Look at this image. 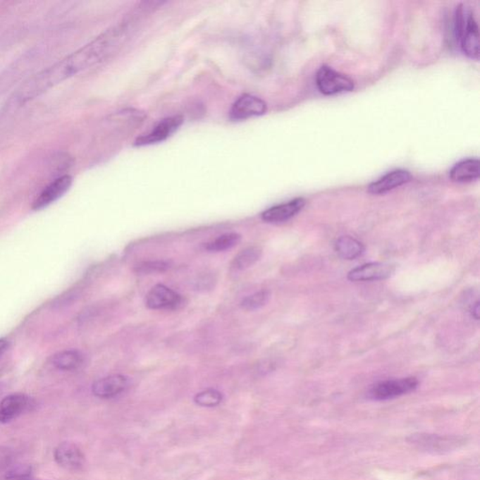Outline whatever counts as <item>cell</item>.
I'll use <instances>...</instances> for the list:
<instances>
[{"mask_svg": "<svg viewBox=\"0 0 480 480\" xmlns=\"http://www.w3.org/2000/svg\"><path fill=\"white\" fill-rule=\"evenodd\" d=\"M223 400V395L217 389L209 388L195 395V402L202 407H215Z\"/></svg>", "mask_w": 480, "mask_h": 480, "instance_id": "obj_22", "label": "cell"}, {"mask_svg": "<svg viewBox=\"0 0 480 480\" xmlns=\"http://www.w3.org/2000/svg\"><path fill=\"white\" fill-rule=\"evenodd\" d=\"M395 268L388 263H369L349 272L348 279L352 282H370L388 279L394 274Z\"/></svg>", "mask_w": 480, "mask_h": 480, "instance_id": "obj_11", "label": "cell"}, {"mask_svg": "<svg viewBox=\"0 0 480 480\" xmlns=\"http://www.w3.org/2000/svg\"><path fill=\"white\" fill-rule=\"evenodd\" d=\"M183 123V118L181 116H173L164 118L149 133L136 139L135 144L137 147H144L161 143L171 137L180 129Z\"/></svg>", "mask_w": 480, "mask_h": 480, "instance_id": "obj_6", "label": "cell"}, {"mask_svg": "<svg viewBox=\"0 0 480 480\" xmlns=\"http://www.w3.org/2000/svg\"><path fill=\"white\" fill-rule=\"evenodd\" d=\"M411 178L410 173L406 171V170H393V171L386 173L383 177L371 183L368 191L371 195H384V193L408 183Z\"/></svg>", "mask_w": 480, "mask_h": 480, "instance_id": "obj_14", "label": "cell"}, {"mask_svg": "<svg viewBox=\"0 0 480 480\" xmlns=\"http://www.w3.org/2000/svg\"><path fill=\"white\" fill-rule=\"evenodd\" d=\"M8 340L6 339H0V355L3 353L6 350V348L8 347Z\"/></svg>", "mask_w": 480, "mask_h": 480, "instance_id": "obj_26", "label": "cell"}, {"mask_svg": "<svg viewBox=\"0 0 480 480\" xmlns=\"http://www.w3.org/2000/svg\"><path fill=\"white\" fill-rule=\"evenodd\" d=\"M306 201L304 198H295L291 201L277 204L265 210L261 214V218L264 221L269 223H283L295 217L298 212L302 210L305 206Z\"/></svg>", "mask_w": 480, "mask_h": 480, "instance_id": "obj_12", "label": "cell"}, {"mask_svg": "<svg viewBox=\"0 0 480 480\" xmlns=\"http://www.w3.org/2000/svg\"><path fill=\"white\" fill-rule=\"evenodd\" d=\"M335 249H336L339 257L345 260L356 259L364 252V247H363L362 243L353 238L348 237V235L340 238L337 240Z\"/></svg>", "mask_w": 480, "mask_h": 480, "instance_id": "obj_19", "label": "cell"}, {"mask_svg": "<svg viewBox=\"0 0 480 480\" xmlns=\"http://www.w3.org/2000/svg\"><path fill=\"white\" fill-rule=\"evenodd\" d=\"M480 163L479 159H467L456 164L450 170L451 180L459 183H472L479 180Z\"/></svg>", "mask_w": 480, "mask_h": 480, "instance_id": "obj_16", "label": "cell"}, {"mask_svg": "<svg viewBox=\"0 0 480 480\" xmlns=\"http://www.w3.org/2000/svg\"><path fill=\"white\" fill-rule=\"evenodd\" d=\"M5 480H37L31 476L30 470H16L8 472Z\"/></svg>", "mask_w": 480, "mask_h": 480, "instance_id": "obj_24", "label": "cell"}, {"mask_svg": "<svg viewBox=\"0 0 480 480\" xmlns=\"http://www.w3.org/2000/svg\"><path fill=\"white\" fill-rule=\"evenodd\" d=\"M54 456L59 467L73 471V472L83 469L86 464V458H85L83 451L73 443H61L56 448Z\"/></svg>", "mask_w": 480, "mask_h": 480, "instance_id": "obj_8", "label": "cell"}, {"mask_svg": "<svg viewBox=\"0 0 480 480\" xmlns=\"http://www.w3.org/2000/svg\"><path fill=\"white\" fill-rule=\"evenodd\" d=\"M170 268H171V263L168 261H147V262L138 264L135 268V271L136 273L144 275L161 273V272L168 271Z\"/></svg>", "mask_w": 480, "mask_h": 480, "instance_id": "obj_23", "label": "cell"}, {"mask_svg": "<svg viewBox=\"0 0 480 480\" xmlns=\"http://www.w3.org/2000/svg\"><path fill=\"white\" fill-rule=\"evenodd\" d=\"M419 386V380L414 377L407 379L388 380L374 385L368 392L369 399L374 400H386L395 399L414 391Z\"/></svg>", "mask_w": 480, "mask_h": 480, "instance_id": "obj_4", "label": "cell"}, {"mask_svg": "<svg viewBox=\"0 0 480 480\" xmlns=\"http://www.w3.org/2000/svg\"><path fill=\"white\" fill-rule=\"evenodd\" d=\"M240 234L238 233H227V234H223L220 235V237L216 238V240L207 242L204 245V249L207 252H220L227 251L234 248L237 246L238 243L241 241Z\"/></svg>", "mask_w": 480, "mask_h": 480, "instance_id": "obj_20", "label": "cell"}, {"mask_svg": "<svg viewBox=\"0 0 480 480\" xmlns=\"http://www.w3.org/2000/svg\"><path fill=\"white\" fill-rule=\"evenodd\" d=\"M472 314L473 316L476 318V320H479V302H476L475 304V307H473L472 309Z\"/></svg>", "mask_w": 480, "mask_h": 480, "instance_id": "obj_25", "label": "cell"}, {"mask_svg": "<svg viewBox=\"0 0 480 480\" xmlns=\"http://www.w3.org/2000/svg\"><path fill=\"white\" fill-rule=\"evenodd\" d=\"M271 300V292L269 290H261L243 298L240 302V307L245 311H257L262 308Z\"/></svg>", "mask_w": 480, "mask_h": 480, "instance_id": "obj_21", "label": "cell"}, {"mask_svg": "<svg viewBox=\"0 0 480 480\" xmlns=\"http://www.w3.org/2000/svg\"><path fill=\"white\" fill-rule=\"evenodd\" d=\"M262 249L258 246H250L235 255L231 264L233 269L237 271H246L260 260Z\"/></svg>", "mask_w": 480, "mask_h": 480, "instance_id": "obj_18", "label": "cell"}, {"mask_svg": "<svg viewBox=\"0 0 480 480\" xmlns=\"http://www.w3.org/2000/svg\"><path fill=\"white\" fill-rule=\"evenodd\" d=\"M317 89L324 95L350 92L355 89L353 80L328 66H322L315 76Z\"/></svg>", "mask_w": 480, "mask_h": 480, "instance_id": "obj_3", "label": "cell"}, {"mask_svg": "<svg viewBox=\"0 0 480 480\" xmlns=\"http://www.w3.org/2000/svg\"><path fill=\"white\" fill-rule=\"evenodd\" d=\"M135 23V19L126 20L113 25L75 52L31 76L14 92L10 106L17 107L27 104L68 79L110 58L132 36Z\"/></svg>", "mask_w": 480, "mask_h": 480, "instance_id": "obj_1", "label": "cell"}, {"mask_svg": "<svg viewBox=\"0 0 480 480\" xmlns=\"http://www.w3.org/2000/svg\"><path fill=\"white\" fill-rule=\"evenodd\" d=\"M73 185V178L69 175H64L62 177L56 178L49 185L45 187L42 192L39 193L38 197L33 202L32 209L34 210H41L45 209L54 202L58 201L59 198L65 195Z\"/></svg>", "mask_w": 480, "mask_h": 480, "instance_id": "obj_9", "label": "cell"}, {"mask_svg": "<svg viewBox=\"0 0 480 480\" xmlns=\"http://www.w3.org/2000/svg\"><path fill=\"white\" fill-rule=\"evenodd\" d=\"M30 400L24 394H11L0 402V422L16 419L30 407Z\"/></svg>", "mask_w": 480, "mask_h": 480, "instance_id": "obj_15", "label": "cell"}, {"mask_svg": "<svg viewBox=\"0 0 480 480\" xmlns=\"http://www.w3.org/2000/svg\"><path fill=\"white\" fill-rule=\"evenodd\" d=\"M53 365L59 370L75 371L84 363V357L80 352L67 350L59 352L52 357Z\"/></svg>", "mask_w": 480, "mask_h": 480, "instance_id": "obj_17", "label": "cell"}, {"mask_svg": "<svg viewBox=\"0 0 480 480\" xmlns=\"http://www.w3.org/2000/svg\"><path fill=\"white\" fill-rule=\"evenodd\" d=\"M268 106L262 99L251 94L240 97L233 104L230 111V118L233 121H243L254 116L265 115Z\"/></svg>", "mask_w": 480, "mask_h": 480, "instance_id": "obj_7", "label": "cell"}, {"mask_svg": "<svg viewBox=\"0 0 480 480\" xmlns=\"http://www.w3.org/2000/svg\"><path fill=\"white\" fill-rule=\"evenodd\" d=\"M455 30L462 52L468 58H479V31L475 16L469 8L459 6L456 11Z\"/></svg>", "mask_w": 480, "mask_h": 480, "instance_id": "obj_2", "label": "cell"}, {"mask_svg": "<svg viewBox=\"0 0 480 480\" xmlns=\"http://www.w3.org/2000/svg\"><path fill=\"white\" fill-rule=\"evenodd\" d=\"M181 302V295L164 285H155L146 295V305L152 309H175Z\"/></svg>", "mask_w": 480, "mask_h": 480, "instance_id": "obj_10", "label": "cell"}, {"mask_svg": "<svg viewBox=\"0 0 480 480\" xmlns=\"http://www.w3.org/2000/svg\"><path fill=\"white\" fill-rule=\"evenodd\" d=\"M410 442L420 450L433 453H448L464 443L460 437L440 436L436 434H414Z\"/></svg>", "mask_w": 480, "mask_h": 480, "instance_id": "obj_5", "label": "cell"}, {"mask_svg": "<svg viewBox=\"0 0 480 480\" xmlns=\"http://www.w3.org/2000/svg\"><path fill=\"white\" fill-rule=\"evenodd\" d=\"M129 385L127 376L116 374L97 380L92 385V393L101 399H110L126 390Z\"/></svg>", "mask_w": 480, "mask_h": 480, "instance_id": "obj_13", "label": "cell"}]
</instances>
